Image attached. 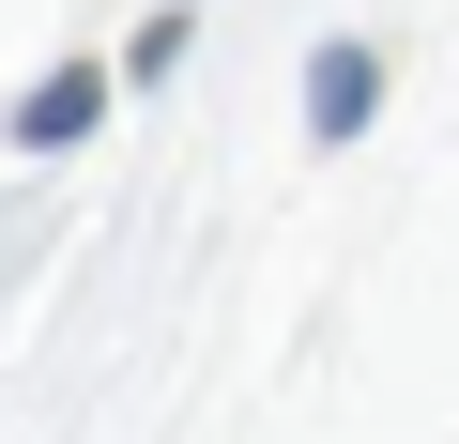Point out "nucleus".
<instances>
[{
	"label": "nucleus",
	"mask_w": 459,
	"mask_h": 444,
	"mask_svg": "<svg viewBox=\"0 0 459 444\" xmlns=\"http://www.w3.org/2000/svg\"><path fill=\"white\" fill-rule=\"evenodd\" d=\"M368 92H383V62H368V47H322V77H307L322 138H352V123H368Z\"/></svg>",
	"instance_id": "f257e3e1"
},
{
	"label": "nucleus",
	"mask_w": 459,
	"mask_h": 444,
	"mask_svg": "<svg viewBox=\"0 0 459 444\" xmlns=\"http://www.w3.org/2000/svg\"><path fill=\"white\" fill-rule=\"evenodd\" d=\"M92 108H108V77H92V62H62V77H47L31 108H16V138H77Z\"/></svg>",
	"instance_id": "f03ea898"
}]
</instances>
